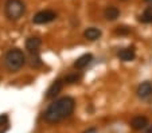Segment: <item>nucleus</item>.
<instances>
[{
  "instance_id": "obj_3",
  "label": "nucleus",
  "mask_w": 152,
  "mask_h": 133,
  "mask_svg": "<svg viewBox=\"0 0 152 133\" xmlns=\"http://www.w3.org/2000/svg\"><path fill=\"white\" fill-rule=\"evenodd\" d=\"M26 6L22 0H7L6 3V16L10 20H18L24 15Z\"/></svg>"
},
{
  "instance_id": "obj_10",
  "label": "nucleus",
  "mask_w": 152,
  "mask_h": 133,
  "mask_svg": "<svg viewBox=\"0 0 152 133\" xmlns=\"http://www.w3.org/2000/svg\"><path fill=\"white\" fill-rule=\"evenodd\" d=\"M40 44H42V41H40V38L32 36V38H28V39H27V42H26V49L28 50L30 52H31V51H37V50L40 47Z\"/></svg>"
},
{
  "instance_id": "obj_16",
  "label": "nucleus",
  "mask_w": 152,
  "mask_h": 133,
  "mask_svg": "<svg viewBox=\"0 0 152 133\" xmlns=\"http://www.w3.org/2000/svg\"><path fill=\"white\" fill-rule=\"evenodd\" d=\"M131 32V28L129 27H125V26H121V27H117L115 30V34L116 35H128Z\"/></svg>"
},
{
  "instance_id": "obj_5",
  "label": "nucleus",
  "mask_w": 152,
  "mask_h": 133,
  "mask_svg": "<svg viewBox=\"0 0 152 133\" xmlns=\"http://www.w3.org/2000/svg\"><path fill=\"white\" fill-rule=\"evenodd\" d=\"M62 87H63V82L61 81V79H57V81H54L51 85H50L49 89H47L46 98H49V100L54 98V97L57 96L58 93H59L61 90H62Z\"/></svg>"
},
{
  "instance_id": "obj_19",
  "label": "nucleus",
  "mask_w": 152,
  "mask_h": 133,
  "mask_svg": "<svg viewBox=\"0 0 152 133\" xmlns=\"http://www.w3.org/2000/svg\"><path fill=\"white\" fill-rule=\"evenodd\" d=\"M145 3H148V4H152V0H144Z\"/></svg>"
},
{
  "instance_id": "obj_7",
  "label": "nucleus",
  "mask_w": 152,
  "mask_h": 133,
  "mask_svg": "<svg viewBox=\"0 0 152 133\" xmlns=\"http://www.w3.org/2000/svg\"><path fill=\"white\" fill-rule=\"evenodd\" d=\"M151 94H152V84L151 82L145 81L137 87V96L140 97V98L145 100V98H148Z\"/></svg>"
},
{
  "instance_id": "obj_9",
  "label": "nucleus",
  "mask_w": 152,
  "mask_h": 133,
  "mask_svg": "<svg viewBox=\"0 0 152 133\" xmlns=\"http://www.w3.org/2000/svg\"><path fill=\"white\" fill-rule=\"evenodd\" d=\"M92 61H93V55L92 54H83L82 57H80V58L74 62V67L77 70L85 69V67L88 66V65H89Z\"/></svg>"
},
{
  "instance_id": "obj_20",
  "label": "nucleus",
  "mask_w": 152,
  "mask_h": 133,
  "mask_svg": "<svg viewBox=\"0 0 152 133\" xmlns=\"http://www.w3.org/2000/svg\"><path fill=\"white\" fill-rule=\"evenodd\" d=\"M0 133H4V130H1V129H0Z\"/></svg>"
},
{
  "instance_id": "obj_18",
  "label": "nucleus",
  "mask_w": 152,
  "mask_h": 133,
  "mask_svg": "<svg viewBox=\"0 0 152 133\" xmlns=\"http://www.w3.org/2000/svg\"><path fill=\"white\" fill-rule=\"evenodd\" d=\"M144 133H152V125H149V126L145 129V132H144Z\"/></svg>"
},
{
  "instance_id": "obj_15",
  "label": "nucleus",
  "mask_w": 152,
  "mask_h": 133,
  "mask_svg": "<svg viewBox=\"0 0 152 133\" xmlns=\"http://www.w3.org/2000/svg\"><path fill=\"white\" fill-rule=\"evenodd\" d=\"M81 79V75L80 74H69V75H66V78H65V82L66 84H75V82H78Z\"/></svg>"
},
{
  "instance_id": "obj_17",
  "label": "nucleus",
  "mask_w": 152,
  "mask_h": 133,
  "mask_svg": "<svg viewBox=\"0 0 152 133\" xmlns=\"http://www.w3.org/2000/svg\"><path fill=\"white\" fill-rule=\"evenodd\" d=\"M7 125H8V117H7L6 114H1V116H0V129H1V126L6 129ZM1 130H3V129H1Z\"/></svg>"
},
{
  "instance_id": "obj_12",
  "label": "nucleus",
  "mask_w": 152,
  "mask_h": 133,
  "mask_svg": "<svg viewBox=\"0 0 152 133\" xmlns=\"http://www.w3.org/2000/svg\"><path fill=\"white\" fill-rule=\"evenodd\" d=\"M83 36H85L86 39H89V41H97L98 38L101 36V31L98 28H96V27H90V28L85 30Z\"/></svg>"
},
{
  "instance_id": "obj_21",
  "label": "nucleus",
  "mask_w": 152,
  "mask_h": 133,
  "mask_svg": "<svg viewBox=\"0 0 152 133\" xmlns=\"http://www.w3.org/2000/svg\"><path fill=\"white\" fill-rule=\"evenodd\" d=\"M121 1H125V0H121Z\"/></svg>"
},
{
  "instance_id": "obj_14",
  "label": "nucleus",
  "mask_w": 152,
  "mask_h": 133,
  "mask_svg": "<svg viewBox=\"0 0 152 133\" xmlns=\"http://www.w3.org/2000/svg\"><path fill=\"white\" fill-rule=\"evenodd\" d=\"M31 66L32 67H39L42 65V61H40V57L38 54V50L37 51H31Z\"/></svg>"
},
{
  "instance_id": "obj_1",
  "label": "nucleus",
  "mask_w": 152,
  "mask_h": 133,
  "mask_svg": "<svg viewBox=\"0 0 152 133\" xmlns=\"http://www.w3.org/2000/svg\"><path fill=\"white\" fill-rule=\"evenodd\" d=\"M75 108V101L72 97H62V98L57 100L53 102L49 108H47L46 113H45V120L50 124H55L66 117H69Z\"/></svg>"
},
{
  "instance_id": "obj_8",
  "label": "nucleus",
  "mask_w": 152,
  "mask_h": 133,
  "mask_svg": "<svg viewBox=\"0 0 152 133\" xmlns=\"http://www.w3.org/2000/svg\"><path fill=\"white\" fill-rule=\"evenodd\" d=\"M147 125H148V118L144 116H136L131 121V128L135 130L144 129V128H147Z\"/></svg>"
},
{
  "instance_id": "obj_11",
  "label": "nucleus",
  "mask_w": 152,
  "mask_h": 133,
  "mask_svg": "<svg viewBox=\"0 0 152 133\" xmlns=\"http://www.w3.org/2000/svg\"><path fill=\"white\" fill-rule=\"evenodd\" d=\"M105 17L108 20H116L118 16H120V11H118L117 7H113V6H109L105 8V12H104Z\"/></svg>"
},
{
  "instance_id": "obj_13",
  "label": "nucleus",
  "mask_w": 152,
  "mask_h": 133,
  "mask_svg": "<svg viewBox=\"0 0 152 133\" xmlns=\"http://www.w3.org/2000/svg\"><path fill=\"white\" fill-rule=\"evenodd\" d=\"M140 22H143V23H152V4L144 9V12L140 16Z\"/></svg>"
},
{
  "instance_id": "obj_4",
  "label": "nucleus",
  "mask_w": 152,
  "mask_h": 133,
  "mask_svg": "<svg viewBox=\"0 0 152 133\" xmlns=\"http://www.w3.org/2000/svg\"><path fill=\"white\" fill-rule=\"evenodd\" d=\"M57 17V14L54 11H50V9H45V11H40L32 17V22L35 24H46L50 23V22L55 20Z\"/></svg>"
},
{
  "instance_id": "obj_2",
  "label": "nucleus",
  "mask_w": 152,
  "mask_h": 133,
  "mask_svg": "<svg viewBox=\"0 0 152 133\" xmlns=\"http://www.w3.org/2000/svg\"><path fill=\"white\" fill-rule=\"evenodd\" d=\"M26 63V57L23 51L19 49H12L4 57V65L10 71H18Z\"/></svg>"
},
{
  "instance_id": "obj_6",
  "label": "nucleus",
  "mask_w": 152,
  "mask_h": 133,
  "mask_svg": "<svg viewBox=\"0 0 152 133\" xmlns=\"http://www.w3.org/2000/svg\"><path fill=\"white\" fill-rule=\"evenodd\" d=\"M118 58L124 62H131L135 59L136 57V52H135V49L133 47H126V49H121L120 51L117 52Z\"/></svg>"
}]
</instances>
